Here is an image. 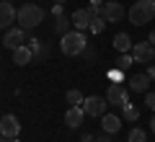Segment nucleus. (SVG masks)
Listing matches in <instances>:
<instances>
[{
	"instance_id": "7c9ffc66",
	"label": "nucleus",
	"mask_w": 155,
	"mask_h": 142,
	"mask_svg": "<svg viewBox=\"0 0 155 142\" xmlns=\"http://www.w3.org/2000/svg\"><path fill=\"white\" fill-rule=\"evenodd\" d=\"M91 3H93V5H104L106 0H91Z\"/></svg>"
},
{
	"instance_id": "c85d7f7f",
	"label": "nucleus",
	"mask_w": 155,
	"mask_h": 142,
	"mask_svg": "<svg viewBox=\"0 0 155 142\" xmlns=\"http://www.w3.org/2000/svg\"><path fill=\"white\" fill-rule=\"evenodd\" d=\"M150 132H153V134H155V114L150 116Z\"/></svg>"
},
{
	"instance_id": "2eb2a0df",
	"label": "nucleus",
	"mask_w": 155,
	"mask_h": 142,
	"mask_svg": "<svg viewBox=\"0 0 155 142\" xmlns=\"http://www.w3.org/2000/svg\"><path fill=\"white\" fill-rule=\"evenodd\" d=\"M28 47H31V52H34V60H47V57H49V47H47L41 39H31Z\"/></svg>"
},
{
	"instance_id": "cd10ccee",
	"label": "nucleus",
	"mask_w": 155,
	"mask_h": 142,
	"mask_svg": "<svg viewBox=\"0 0 155 142\" xmlns=\"http://www.w3.org/2000/svg\"><path fill=\"white\" fill-rule=\"evenodd\" d=\"M80 142H93V134H91V132H88V134H83V137H80Z\"/></svg>"
},
{
	"instance_id": "7ed1b4c3",
	"label": "nucleus",
	"mask_w": 155,
	"mask_h": 142,
	"mask_svg": "<svg viewBox=\"0 0 155 142\" xmlns=\"http://www.w3.org/2000/svg\"><path fill=\"white\" fill-rule=\"evenodd\" d=\"M155 18V0H137L132 8H129V21L134 26H145L147 21Z\"/></svg>"
},
{
	"instance_id": "473e14b6",
	"label": "nucleus",
	"mask_w": 155,
	"mask_h": 142,
	"mask_svg": "<svg viewBox=\"0 0 155 142\" xmlns=\"http://www.w3.org/2000/svg\"><path fill=\"white\" fill-rule=\"evenodd\" d=\"M5 142H21V140H18V137H11V140H5Z\"/></svg>"
},
{
	"instance_id": "f03ea898",
	"label": "nucleus",
	"mask_w": 155,
	"mask_h": 142,
	"mask_svg": "<svg viewBox=\"0 0 155 142\" xmlns=\"http://www.w3.org/2000/svg\"><path fill=\"white\" fill-rule=\"evenodd\" d=\"M85 44H88V39H85L83 31H67L62 34V41H60V49L65 52L67 57H78V54H83L85 52Z\"/></svg>"
},
{
	"instance_id": "20e7f679",
	"label": "nucleus",
	"mask_w": 155,
	"mask_h": 142,
	"mask_svg": "<svg viewBox=\"0 0 155 142\" xmlns=\"http://www.w3.org/2000/svg\"><path fill=\"white\" fill-rule=\"evenodd\" d=\"M124 5L122 3H116V0H106L104 5H101V16H104L106 23H116V21H122L124 18Z\"/></svg>"
},
{
	"instance_id": "1a4fd4ad",
	"label": "nucleus",
	"mask_w": 155,
	"mask_h": 142,
	"mask_svg": "<svg viewBox=\"0 0 155 142\" xmlns=\"http://www.w3.org/2000/svg\"><path fill=\"white\" fill-rule=\"evenodd\" d=\"M106 101H109V106H122V104H127V88H124L122 83H111V85H109V93H106Z\"/></svg>"
},
{
	"instance_id": "9b49d317",
	"label": "nucleus",
	"mask_w": 155,
	"mask_h": 142,
	"mask_svg": "<svg viewBox=\"0 0 155 142\" xmlns=\"http://www.w3.org/2000/svg\"><path fill=\"white\" fill-rule=\"evenodd\" d=\"M83 119H85L83 106H67V111H65V124L70 127V129H78V127L83 124Z\"/></svg>"
},
{
	"instance_id": "6e6552de",
	"label": "nucleus",
	"mask_w": 155,
	"mask_h": 142,
	"mask_svg": "<svg viewBox=\"0 0 155 142\" xmlns=\"http://www.w3.org/2000/svg\"><path fill=\"white\" fill-rule=\"evenodd\" d=\"M18 132H21V124H18V119L13 114H5L3 119H0V134L5 137V140L18 137Z\"/></svg>"
},
{
	"instance_id": "dca6fc26",
	"label": "nucleus",
	"mask_w": 155,
	"mask_h": 142,
	"mask_svg": "<svg viewBox=\"0 0 155 142\" xmlns=\"http://www.w3.org/2000/svg\"><path fill=\"white\" fill-rule=\"evenodd\" d=\"M147 85H150L147 72H145V75H132V78H129V91H134V93H145Z\"/></svg>"
},
{
	"instance_id": "39448f33",
	"label": "nucleus",
	"mask_w": 155,
	"mask_h": 142,
	"mask_svg": "<svg viewBox=\"0 0 155 142\" xmlns=\"http://www.w3.org/2000/svg\"><path fill=\"white\" fill-rule=\"evenodd\" d=\"M132 57H134V62H145V65H153V60H155V47L150 41H137L132 47Z\"/></svg>"
},
{
	"instance_id": "4468645a",
	"label": "nucleus",
	"mask_w": 155,
	"mask_h": 142,
	"mask_svg": "<svg viewBox=\"0 0 155 142\" xmlns=\"http://www.w3.org/2000/svg\"><path fill=\"white\" fill-rule=\"evenodd\" d=\"M31 60H34V52H31L28 44H23V47L13 49V62H16V65H28Z\"/></svg>"
},
{
	"instance_id": "aec40b11",
	"label": "nucleus",
	"mask_w": 155,
	"mask_h": 142,
	"mask_svg": "<svg viewBox=\"0 0 155 142\" xmlns=\"http://www.w3.org/2000/svg\"><path fill=\"white\" fill-rule=\"evenodd\" d=\"M70 23H72V21H70L67 16H57V21H54V31L62 36V34H67V31H70Z\"/></svg>"
},
{
	"instance_id": "423d86ee",
	"label": "nucleus",
	"mask_w": 155,
	"mask_h": 142,
	"mask_svg": "<svg viewBox=\"0 0 155 142\" xmlns=\"http://www.w3.org/2000/svg\"><path fill=\"white\" fill-rule=\"evenodd\" d=\"M106 106H109V101L101 98V96H88V98L83 101V111L88 116H104L106 114Z\"/></svg>"
},
{
	"instance_id": "a878e982",
	"label": "nucleus",
	"mask_w": 155,
	"mask_h": 142,
	"mask_svg": "<svg viewBox=\"0 0 155 142\" xmlns=\"http://www.w3.org/2000/svg\"><path fill=\"white\" fill-rule=\"evenodd\" d=\"M52 16H62V5H60V3H54V8H52Z\"/></svg>"
},
{
	"instance_id": "c9c22d12",
	"label": "nucleus",
	"mask_w": 155,
	"mask_h": 142,
	"mask_svg": "<svg viewBox=\"0 0 155 142\" xmlns=\"http://www.w3.org/2000/svg\"><path fill=\"white\" fill-rule=\"evenodd\" d=\"M8 3H11V0H8Z\"/></svg>"
},
{
	"instance_id": "c756f323",
	"label": "nucleus",
	"mask_w": 155,
	"mask_h": 142,
	"mask_svg": "<svg viewBox=\"0 0 155 142\" xmlns=\"http://www.w3.org/2000/svg\"><path fill=\"white\" fill-rule=\"evenodd\" d=\"M147 41H150V44H153V47H155V31H153V34H150V36H147Z\"/></svg>"
},
{
	"instance_id": "f8f14e48",
	"label": "nucleus",
	"mask_w": 155,
	"mask_h": 142,
	"mask_svg": "<svg viewBox=\"0 0 155 142\" xmlns=\"http://www.w3.org/2000/svg\"><path fill=\"white\" fill-rule=\"evenodd\" d=\"M18 11L8 3V0H0V28H8L13 21H16Z\"/></svg>"
},
{
	"instance_id": "393cba45",
	"label": "nucleus",
	"mask_w": 155,
	"mask_h": 142,
	"mask_svg": "<svg viewBox=\"0 0 155 142\" xmlns=\"http://www.w3.org/2000/svg\"><path fill=\"white\" fill-rule=\"evenodd\" d=\"M109 75H111V80H114V83H122V70H111Z\"/></svg>"
},
{
	"instance_id": "5701e85b",
	"label": "nucleus",
	"mask_w": 155,
	"mask_h": 142,
	"mask_svg": "<svg viewBox=\"0 0 155 142\" xmlns=\"http://www.w3.org/2000/svg\"><path fill=\"white\" fill-rule=\"evenodd\" d=\"M129 65H134V57H129L127 52H122V57L116 60V70H127Z\"/></svg>"
},
{
	"instance_id": "a211bd4d",
	"label": "nucleus",
	"mask_w": 155,
	"mask_h": 142,
	"mask_svg": "<svg viewBox=\"0 0 155 142\" xmlns=\"http://www.w3.org/2000/svg\"><path fill=\"white\" fill-rule=\"evenodd\" d=\"M65 101H67V106H83V93L78 91V88H70V91L65 93Z\"/></svg>"
},
{
	"instance_id": "2f4dec72",
	"label": "nucleus",
	"mask_w": 155,
	"mask_h": 142,
	"mask_svg": "<svg viewBox=\"0 0 155 142\" xmlns=\"http://www.w3.org/2000/svg\"><path fill=\"white\" fill-rule=\"evenodd\" d=\"M98 142H109V137H106V134H101V137H98Z\"/></svg>"
},
{
	"instance_id": "f3484780",
	"label": "nucleus",
	"mask_w": 155,
	"mask_h": 142,
	"mask_svg": "<svg viewBox=\"0 0 155 142\" xmlns=\"http://www.w3.org/2000/svg\"><path fill=\"white\" fill-rule=\"evenodd\" d=\"M114 47L119 52H129L134 44H132V39H129V34H116V36H114Z\"/></svg>"
},
{
	"instance_id": "412c9836",
	"label": "nucleus",
	"mask_w": 155,
	"mask_h": 142,
	"mask_svg": "<svg viewBox=\"0 0 155 142\" xmlns=\"http://www.w3.org/2000/svg\"><path fill=\"white\" fill-rule=\"evenodd\" d=\"M104 28H106L104 16H93V21H91V28H88V31H91V34H101Z\"/></svg>"
},
{
	"instance_id": "6ab92c4d",
	"label": "nucleus",
	"mask_w": 155,
	"mask_h": 142,
	"mask_svg": "<svg viewBox=\"0 0 155 142\" xmlns=\"http://www.w3.org/2000/svg\"><path fill=\"white\" fill-rule=\"evenodd\" d=\"M122 111H124V119H129V121H137L140 119V109L134 104H129V101L122 104Z\"/></svg>"
},
{
	"instance_id": "72a5a7b5",
	"label": "nucleus",
	"mask_w": 155,
	"mask_h": 142,
	"mask_svg": "<svg viewBox=\"0 0 155 142\" xmlns=\"http://www.w3.org/2000/svg\"><path fill=\"white\" fill-rule=\"evenodd\" d=\"M54 3H60V5H62V3H65V0H54Z\"/></svg>"
},
{
	"instance_id": "bb28decb",
	"label": "nucleus",
	"mask_w": 155,
	"mask_h": 142,
	"mask_svg": "<svg viewBox=\"0 0 155 142\" xmlns=\"http://www.w3.org/2000/svg\"><path fill=\"white\" fill-rule=\"evenodd\" d=\"M147 78H150V80H155V65L147 67Z\"/></svg>"
},
{
	"instance_id": "f704fd0d",
	"label": "nucleus",
	"mask_w": 155,
	"mask_h": 142,
	"mask_svg": "<svg viewBox=\"0 0 155 142\" xmlns=\"http://www.w3.org/2000/svg\"><path fill=\"white\" fill-rule=\"evenodd\" d=\"M0 142H5V137H3V134H0Z\"/></svg>"
},
{
	"instance_id": "b1692460",
	"label": "nucleus",
	"mask_w": 155,
	"mask_h": 142,
	"mask_svg": "<svg viewBox=\"0 0 155 142\" xmlns=\"http://www.w3.org/2000/svg\"><path fill=\"white\" fill-rule=\"evenodd\" d=\"M145 104H147V109L155 114V93H147V96H145Z\"/></svg>"
},
{
	"instance_id": "4be33fe9",
	"label": "nucleus",
	"mask_w": 155,
	"mask_h": 142,
	"mask_svg": "<svg viewBox=\"0 0 155 142\" xmlns=\"http://www.w3.org/2000/svg\"><path fill=\"white\" fill-rule=\"evenodd\" d=\"M127 142H147V134H145V129H132L129 132V137H127Z\"/></svg>"
},
{
	"instance_id": "9d476101",
	"label": "nucleus",
	"mask_w": 155,
	"mask_h": 142,
	"mask_svg": "<svg viewBox=\"0 0 155 142\" xmlns=\"http://www.w3.org/2000/svg\"><path fill=\"white\" fill-rule=\"evenodd\" d=\"M70 21H72V26H75L78 31H85V28H91V21H93V16H91L88 8H78V11H72Z\"/></svg>"
},
{
	"instance_id": "0eeeda50",
	"label": "nucleus",
	"mask_w": 155,
	"mask_h": 142,
	"mask_svg": "<svg viewBox=\"0 0 155 142\" xmlns=\"http://www.w3.org/2000/svg\"><path fill=\"white\" fill-rule=\"evenodd\" d=\"M3 44H5L8 49H18V47H23V44H26V31H23L21 26H18V28H8L5 36H3Z\"/></svg>"
},
{
	"instance_id": "f257e3e1",
	"label": "nucleus",
	"mask_w": 155,
	"mask_h": 142,
	"mask_svg": "<svg viewBox=\"0 0 155 142\" xmlns=\"http://www.w3.org/2000/svg\"><path fill=\"white\" fill-rule=\"evenodd\" d=\"M16 21H18V26H21L23 31H31V28H36L39 23L44 21V11H41V5H36V3H26V5L18 8Z\"/></svg>"
},
{
	"instance_id": "ddd939ff",
	"label": "nucleus",
	"mask_w": 155,
	"mask_h": 142,
	"mask_svg": "<svg viewBox=\"0 0 155 142\" xmlns=\"http://www.w3.org/2000/svg\"><path fill=\"white\" fill-rule=\"evenodd\" d=\"M101 127H104L106 134H116V132L122 129V119L114 116V114H104V116H101Z\"/></svg>"
}]
</instances>
